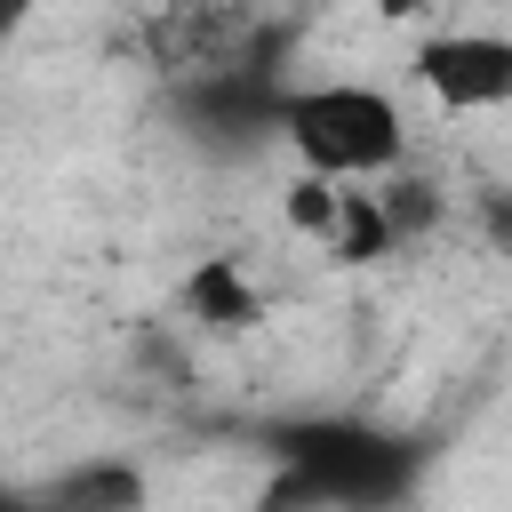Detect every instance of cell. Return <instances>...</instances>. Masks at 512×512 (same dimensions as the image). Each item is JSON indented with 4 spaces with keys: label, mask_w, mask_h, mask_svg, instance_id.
Wrapping results in <instances>:
<instances>
[{
    "label": "cell",
    "mask_w": 512,
    "mask_h": 512,
    "mask_svg": "<svg viewBox=\"0 0 512 512\" xmlns=\"http://www.w3.org/2000/svg\"><path fill=\"white\" fill-rule=\"evenodd\" d=\"M280 144L296 152V168L312 176H336V184H360V176H384L408 160V112L392 104V88L376 80H304V88H280Z\"/></svg>",
    "instance_id": "6da1fadb"
},
{
    "label": "cell",
    "mask_w": 512,
    "mask_h": 512,
    "mask_svg": "<svg viewBox=\"0 0 512 512\" xmlns=\"http://www.w3.org/2000/svg\"><path fill=\"white\" fill-rule=\"evenodd\" d=\"M416 80L432 88L440 112H504L512 104V40L480 32V24L432 32L416 48Z\"/></svg>",
    "instance_id": "7a4b0ae2"
},
{
    "label": "cell",
    "mask_w": 512,
    "mask_h": 512,
    "mask_svg": "<svg viewBox=\"0 0 512 512\" xmlns=\"http://www.w3.org/2000/svg\"><path fill=\"white\" fill-rule=\"evenodd\" d=\"M144 480L128 464H80V472H56L48 480V504H136Z\"/></svg>",
    "instance_id": "3957f363"
},
{
    "label": "cell",
    "mask_w": 512,
    "mask_h": 512,
    "mask_svg": "<svg viewBox=\"0 0 512 512\" xmlns=\"http://www.w3.org/2000/svg\"><path fill=\"white\" fill-rule=\"evenodd\" d=\"M40 8H48V0H0V56L32 32V16H40Z\"/></svg>",
    "instance_id": "277c9868"
}]
</instances>
